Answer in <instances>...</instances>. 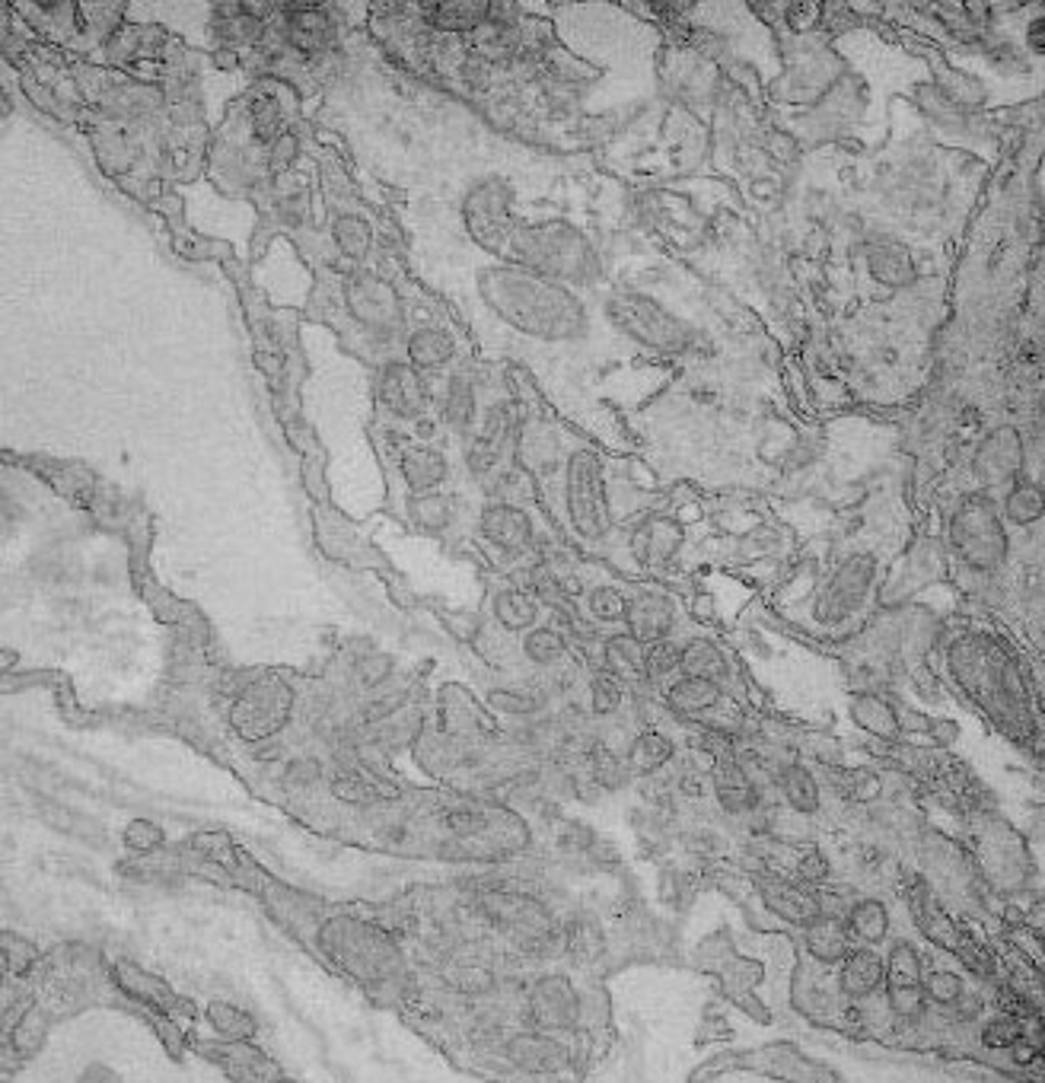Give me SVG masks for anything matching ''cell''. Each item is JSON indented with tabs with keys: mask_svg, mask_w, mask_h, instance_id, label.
<instances>
[{
	"mask_svg": "<svg viewBox=\"0 0 1045 1083\" xmlns=\"http://www.w3.org/2000/svg\"><path fill=\"white\" fill-rule=\"evenodd\" d=\"M950 542L972 571H994L1007 558L1004 520L985 494L965 498L950 523Z\"/></svg>",
	"mask_w": 1045,
	"mask_h": 1083,
	"instance_id": "obj_1",
	"label": "cell"
},
{
	"mask_svg": "<svg viewBox=\"0 0 1045 1083\" xmlns=\"http://www.w3.org/2000/svg\"><path fill=\"white\" fill-rule=\"evenodd\" d=\"M491 296L501 310H508L516 325H523L526 332L548 335V339L564 335L571 329V319L577 322V306H571V300H564L562 293L545 291V288L510 278V274L494 278Z\"/></svg>",
	"mask_w": 1045,
	"mask_h": 1083,
	"instance_id": "obj_2",
	"label": "cell"
},
{
	"mask_svg": "<svg viewBox=\"0 0 1045 1083\" xmlns=\"http://www.w3.org/2000/svg\"><path fill=\"white\" fill-rule=\"evenodd\" d=\"M609 316L625 329L628 339H635L644 347L682 351L692 342V329L682 319H676L657 300H647L641 293H621L616 300H609Z\"/></svg>",
	"mask_w": 1045,
	"mask_h": 1083,
	"instance_id": "obj_3",
	"label": "cell"
},
{
	"mask_svg": "<svg viewBox=\"0 0 1045 1083\" xmlns=\"http://www.w3.org/2000/svg\"><path fill=\"white\" fill-rule=\"evenodd\" d=\"M567 513H571V527L584 539H599L609 529L603 466L593 449H577L567 462Z\"/></svg>",
	"mask_w": 1045,
	"mask_h": 1083,
	"instance_id": "obj_4",
	"label": "cell"
},
{
	"mask_svg": "<svg viewBox=\"0 0 1045 1083\" xmlns=\"http://www.w3.org/2000/svg\"><path fill=\"white\" fill-rule=\"evenodd\" d=\"M520 256H523V262H530L545 274L581 281V278H587L584 262L591 259V249L574 230H567L562 223H542V227H530L520 233Z\"/></svg>",
	"mask_w": 1045,
	"mask_h": 1083,
	"instance_id": "obj_5",
	"label": "cell"
},
{
	"mask_svg": "<svg viewBox=\"0 0 1045 1083\" xmlns=\"http://www.w3.org/2000/svg\"><path fill=\"white\" fill-rule=\"evenodd\" d=\"M972 469L985 488H1004V485L1017 481L1020 469H1023V440H1020L1017 427H1011V424L994 427L975 449Z\"/></svg>",
	"mask_w": 1045,
	"mask_h": 1083,
	"instance_id": "obj_6",
	"label": "cell"
},
{
	"mask_svg": "<svg viewBox=\"0 0 1045 1083\" xmlns=\"http://www.w3.org/2000/svg\"><path fill=\"white\" fill-rule=\"evenodd\" d=\"M874 571H877V564H874V558L870 555L848 558V561L835 571V577L829 581V586L823 590L819 606H816V615H819L823 622H838V618H845V615H848L855 606H860V600L867 596V590H870V583H874Z\"/></svg>",
	"mask_w": 1045,
	"mask_h": 1083,
	"instance_id": "obj_7",
	"label": "cell"
},
{
	"mask_svg": "<svg viewBox=\"0 0 1045 1083\" xmlns=\"http://www.w3.org/2000/svg\"><path fill=\"white\" fill-rule=\"evenodd\" d=\"M351 313L370 329H396L403 322L399 293L374 274H357L348 284Z\"/></svg>",
	"mask_w": 1045,
	"mask_h": 1083,
	"instance_id": "obj_8",
	"label": "cell"
},
{
	"mask_svg": "<svg viewBox=\"0 0 1045 1083\" xmlns=\"http://www.w3.org/2000/svg\"><path fill=\"white\" fill-rule=\"evenodd\" d=\"M469 230L482 242H494L508 233L510 227V191L501 183H482L466 201Z\"/></svg>",
	"mask_w": 1045,
	"mask_h": 1083,
	"instance_id": "obj_9",
	"label": "cell"
},
{
	"mask_svg": "<svg viewBox=\"0 0 1045 1083\" xmlns=\"http://www.w3.org/2000/svg\"><path fill=\"white\" fill-rule=\"evenodd\" d=\"M482 532L501 552H523L533 542V520L513 503H491L482 513Z\"/></svg>",
	"mask_w": 1045,
	"mask_h": 1083,
	"instance_id": "obj_10",
	"label": "cell"
},
{
	"mask_svg": "<svg viewBox=\"0 0 1045 1083\" xmlns=\"http://www.w3.org/2000/svg\"><path fill=\"white\" fill-rule=\"evenodd\" d=\"M379 398L389 412L403 415V418H418L428 405V393L425 383L415 367L408 364H389L383 376H379Z\"/></svg>",
	"mask_w": 1045,
	"mask_h": 1083,
	"instance_id": "obj_11",
	"label": "cell"
},
{
	"mask_svg": "<svg viewBox=\"0 0 1045 1083\" xmlns=\"http://www.w3.org/2000/svg\"><path fill=\"white\" fill-rule=\"evenodd\" d=\"M625 622H628V635L641 644L667 641L676 625V606L660 593H647V596H638L628 603Z\"/></svg>",
	"mask_w": 1045,
	"mask_h": 1083,
	"instance_id": "obj_12",
	"label": "cell"
},
{
	"mask_svg": "<svg viewBox=\"0 0 1045 1083\" xmlns=\"http://www.w3.org/2000/svg\"><path fill=\"white\" fill-rule=\"evenodd\" d=\"M762 898L765 905L775 912L777 918L791 921V925H809L813 918L823 915V902L819 896H813L809 889L797 886V883H787V879H772L762 886Z\"/></svg>",
	"mask_w": 1045,
	"mask_h": 1083,
	"instance_id": "obj_13",
	"label": "cell"
},
{
	"mask_svg": "<svg viewBox=\"0 0 1045 1083\" xmlns=\"http://www.w3.org/2000/svg\"><path fill=\"white\" fill-rule=\"evenodd\" d=\"M867 268L870 274L884 284V288H911L918 278V268L911 262L909 249L896 246V242H877L867 249Z\"/></svg>",
	"mask_w": 1045,
	"mask_h": 1083,
	"instance_id": "obj_14",
	"label": "cell"
},
{
	"mask_svg": "<svg viewBox=\"0 0 1045 1083\" xmlns=\"http://www.w3.org/2000/svg\"><path fill=\"white\" fill-rule=\"evenodd\" d=\"M679 542H682V529L676 527L672 520H647L638 532H635V539H631V552H635V558L641 561V564H663V561H670L672 555H676V549H679Z\"/></svg>",
	"mask_w": 1045,
	"mask_h": 1083,
	"instance_id": "obj_15",
	"label": "cell"
},
{
	"mask_svg": "<svg viewBox=\"0 0 1045 1083\" xmlns=\"http://www.w3.org/2000/svg\"><path fill=\"white\" fill-rule=\"evenodd\" d=\"M884 978H886L884 959H880L874 950L845 952V972H842V981H845V991H848V995L864 998V995L877 991V988L884 985Z\"/></svg>",
	"mask_w": 1045,
	"mask_h": 1083,
	"instance_id": "obj_16",
	"label": "cell"
},
{
	"mask_svg": "<svg viewBox=\"0 0 1045 1083\" xmlns=\"http://www.w3.org/2000/svg\"><path fill=\"white\" fill-rule=\"evenodd\" d=\"M714 791L721 796L724 810L730 813H746L755 806L759 793H755V784L750 781L746 768H740L736 762H721L718 771H714Z\"/></svg>",
	"mask_w": 1045,
	"mask_h": 1083,
	"instance_id": "obj_17",
	"label": "cell"
},
{
	"mask_svg": "<svg viewBox=\"0 0 1045 1083\" xmlns=\"http://www.w3.org/2000/svg\"><path fill=\"white\" fill-rule=\"evenodd\" d=\"M403 476L415 491H430L447 478V456L433 447L405 449Z\"/></svg>",
	"mask_w": 1045,
	"mask_h": 1083,
	"instance_id": "obj_18",
	"label": "cell"
},
{
	"mask_svg": "<svg viewBox=\"0 0 1045 1083\" xmlns=\"http://www.w3.org/2000/svg\"><path fill=\"white\" fill-rule=\"evenodd\" d=\"M848 927L842 925L838 918H829V915H819L806 925V947L816 959L823 962H835V959H845L848 952Z\"/></svg>",
	"mask_w": 1045,
	"mask_h": 1083,
	"instance_id": "obj_19",
	"label": "cell"
},
{
	"mask_svg": "<svg viewBox=\"0 0 1045 1083\" xmlns=\"http://www.w3.org/2000/svg\"><path fill=\"white\" fill-rule=\"evenodd\" d=\"M670 705L679 714H701L711 711L721 701V683L711 679H696V676H682L676 679L667 691Z\"/></svg>",
	"mask_w": 1045,
	"mask_h": 1083,
	"instance_id": "obj_20",
	"label": "cell"
},
{
	"mask_svg": "<svg viewBox=\"0 0 1045 1083\" xmlns=\"http://www.w3.org/2000/svg\"><path fill=\"white\" fill-rule=\"evenodd\" d=\"M851 714L867 733H874L880 740H896L899 737V717L892 711V705L880 695H870V691L858 695L855 705H851Z\"/></svg>",
	"mask_w": 1045,
	"mask_h": 1083,
	"instance_id": "obj_21",
	"label": "cell"
},
{
	"mask_svg": "<svg viewBox=\"0 0 1045 1083\" xmlns=\"http://www.w3.org/2000/svg\"><path fill=\"white\" fill-rule=\"evenodd\" d=\"M679 669H682V676L721 683L727 676V657L711 641H692V644L679 647Z\"/></svg>",
	"mask_w": 1045,
	"mask_h": 1083,
	"instance_id": "obj_22",
	"label": "cell"
},
{
	"mask_svg": "<svg viewBox=\"0 0 1045 1083\" xmlns=\"http://www.w3.org/2000/svg\"><path fill=\"white\" fill-rule=\"evenodd\" d=\"M408 357L415 371H430V367H443L453 357V342L447 332L440 329H421L408 339Z\"/></svg>",
	"mask_w": 1045,
	"mask_h": 1083,
	"instance_id": "obj_23",
	"label": "cell"
},
{
	"mask_svg": "<svg viewBox=\"0 0 1045 1083\" xmlns=\"http://www.w3.org/2000/svg\"><path fill=\"white\" fill-rule=\"evenodd\" d=\"M494 615L510 632H530L539 618V603L523 590H501L494 596Z\"/></svg>",
	"mask_w": 1045,
	"mask_h": 1083,
	"instance_id": "obj_24",
	"label": "cell"
},
{
	"mask_svg": "<svg viewBox=\"0 0 1045 1083\" xmlns=\"http://www.w3.org/2000/svg\"><path fill=\"white\" fill-rule=\"evenodd\" d=\"M848 934H855L860 940L867 944H880L889 930V908H886L880 898H860L851 905V915H848Z\"/></svg>",
	"mask_w": 1045,
	"mask_h": 1083,
	"instance_id": "obj_25",
	"label": "cell"
},
{
	"mask_svg": "<svg viewBox=\"0 0 1045 1083\" xmlns=\"http://www.w3.org/2000/svg\"><path fill=\"white\" fill-rule=\"evenodd\" d=\"M606 673L616 679H638L644 676V644L631 635H618L606 644Z\"/></svg>",
	"mask_w": 1045,
	"mask_h": 1083,
	"instance_id": "obj_26",
	"label": "cell"
},
{
	"mask_svg": "<svg viewBox=\"0 0 1045 1083\" xmlns=\"http://www.w3.org/2000/svg\"><path fill=\"white\" fill-rule=\"evenodd\" d=\"M777 784H781V791H784V796H787V803H791L797 813H816V810H819V784H816V778H813L806 768L801 766L784 768L781 778H777Z\"/></svg>",
	"mask_w": 1045,
	"mask_h": 1083,
	"instance_id": "obj_27",
	"label": "cell"
},
{
	"mask_svg": "<svg viewBox=\"0 0 1045 1083\" xmlns=\"http://www.w3.org/2000/svg\"><path fill=\"white\" fill-rule=\"evenodd\" d=\"M1039 517H1043V491L1030 481L1014 485L1004 498V520H1011L1017 527H1030Z\"/></svg>",
	"mask_w": 1045,
	"mask_h": 1083,
	"instance_id": "obj_28",
	"label": "cell"
},
{
	"mask_svg": "<svg viewBox=\"0 0 1045 1083\" xmlns=\"http://www.w3.org/2000/svg\"><path fill=\"white\" fill-rule=\"evenodd\" d=\"M332 35V23L322 10H296L291 13V39L303 52H316L328 42Z\"/></svg>",
	"mask_w": 1045,
	"mask_h": 1083,
	"instance_id": "obj_29",
	"label": "cell"
},
{
	"mask_svg": "<svg viewBox=\"0 0 1045 1083\" xmlns=\"http://www.w3.org/2000/svg\"><path fill=\"white\" fill-rule=\"evenodd\" d=\"M428 10L430 23L440 29H479L488 20V3H433Z\"/></svg>",
	"mask_w": 1045,
	"mask_h": 1083,
	"instance_id": "obj_30",
	"label": "cell"
},
{
	"mask_svg": "<svg viewBox=\"0 0 1045 1083\" xmlns=\"http://www.w3.org/2000/svg\"><path fill=\"white\" fill-rule=\"evenodd\" d=\"M672 759V742L660 733H644L635 740L631 752H628V762L638 768V771H654V768L667 766Z\"/></svg>",
	"mask_w": 1045,
	"mask_h": 1083,
	"instance_id": "obj_31",
	"label": "cell"
},
{
	"mask_svg": "<svg viewBox=\"0 0 1045 1083\" xmlns=\"http://www.w3.org/2000/svg\"><path fill=\"white\" fill-rule=\"evenodd\" d=\"M370 239L374 233H370L367 220H360V217H342L335 223V242L351 259H364L370 252Z\"/></svg>",
	"mask_w": 1045,
	"mask_h": 1083,
	"instance_id": "obj_32",
	"label": "cell"
},
{
	"mask_svg": "<svg viewBox=\"0 0 1045 1083\" xmlns=\"http://www.w3.org/2000/svg\"><path fill=\"white\" fill-rule=\"evenodd\" d=\"M523 650H526V657L533 663L548 666V663L562 660L567 644H564V637L555 628H530V635L523 641Z\"/></svg>",
	"mask_w": 1045,
	"mask_h": 1083,
	"instance_id": "obj_33",
	"label": "cell"
},
{
	"mask_svg": "<svg viewBox=\"0 0 1045 1083\" xmlns=\"http://www.w3.org/2000/svg\"><path fill=\"white\" fill-rule=\"evenodd\" d=\"M676 669H679V647L672 641L644 644V676L663 679V676H672Z\"/></svg>",
	"mask_w": 1045,
	"mask_h": 1083,
	"instance_id": "obj_34",
	"label": "cell"
},
{
	"mask_svg": "<svg viewBox=\"0 0 1045 1083\" xmlns=\"http://www.w3.org/2000/svg\"><path fill=\"white\" fill-rule=\"evenodd\" d=\"M889 978L896 981V988H909V985H918V976H921V959L911 944H896L892 952H889Z\"/></svg>",
	"mask_w": 1045,
	"mask_h": 1083,
	"instance_id": "obj_35",
	"label": "cell"
},
{
	"mask_svg": "<svg viewBox=\"0 0 1045 1083\" xmlns=\"http://www.w3.org/2000/svg\"><path fill=\"white\" fill-rule=\"evenodd\" d=\"M443 412H447V418H450V424H456V427L472 421V415H476V396H472V386H469L466 376H453L450 393H447V408H443Z\"/></svg>",
	"mask_w": 1045,
	"mask_h": 1083,
	"instance_id": "obj_36",
	"label": "cell"
},
{
	"mask_svg": "<svg viewBox=\"0 0 1045 1083\" xmlns=\"http://www.w3.org/2000/svg\"><path fill=\"white\" fill-rule=\"evenodd\" d=\"M591 612L599 622H625L628 600L618 593L616 586H599L591 593Z\"/></svg>",
	"mask_w": 1045,
	"mask_h": 1083,
	"instance_id": "obj_37",
	"label": "cell"
},
{
	"mask_svg": "<svg viewBox=\"0 0 1045 1083\" xmlns=\"http://www.w3.org/2000/svg\"><path fill=\"white\" fill-rule=\"evenodd\" d=\"M411 513L418 520V527L425 529H440L450 523V503L443 501L440 494H425V498H415L411 503Z\"/></svg>",
	"mask_w": 1045,
	"mask_h": 1083,
	"instance_id": "obj_38",
	"label": "cell"
},
{
	"mask_svg": "<svg viewBox=\"0 0 1045 1083\" xmlns=\"http://www.w3.org/2000/svg\"><path fill=\"white\" fill-rule=\"evenodd\" d=\"M593 711L596 714H613L621 705V679H616L613 673H599L591 686Z\"/></svg>",
	"mask_w": 1045,
	"mask_h": 1083,
	"instance_id": "obj_39",
	"label": "cell"
},
{
	"mask_svg": "<svg viewBox=\"0 0 1045 1083\" xmlns=\"http://www.w3.org/2000/svg\"><path fill=\"white\" fill-rule=\"evenodd\" d=\"M960 978L953 976V972H934V976L928 978V995L934 998V1001H940V1004H950V1001H957L960 998Z\"/></svg>",
	"mask_w": 1045,
	"mask_h": 1083,
	"instance_id": "obj_40",
	"label": "cell"
},
{
	"mask_svg": "<svg viewBox=\"0 0 1045 1083\" xmlns=\"http://www.w3.org/2000/svg\"><path fill=\"white\" fill-rule=\"evenodd\" d=\"M462 77H466V83H469L472 90H484V86L491 83V61L482 58V54L469 58L466 67H462Z\"/></svg>",
	"mask_w": 1045,
	"mask_h": 1083,
	"instance_id": "obj_41",
	"label": "cell"
},
{
	"mask_svg": "<svg viewBox=\"0 0 1045 1083\" xmlns=\"http://www.w3.org/2000/svg\"><path fill=\"white\" fill-rule=\"evenodd\" d=\"M826 871H829L826 857H823L819 851H809L804 861H801V871L797 873H801L804 883H823V879H826Z\"/></svg>",
	"mask_w": 1045,
	"mask_h": 1083,
	"instance_id": "obj_42",
	"label": "cell"
},
{
	"mask_svg": "<svg viewBox=\"0 0 1045 1083\" xmlns=\"http://www.w3.org/2000/svg\"><path fill=\"white\" fill-rule=\"evenodd\" d=\"M892 1007H896L899 1013L918 1010V1007H921V991H918V985H909V988H892Z\"/></svg>",
	"mask_w": 1045,
	"mask_h": 1083,
	"instance_id": "obj_43",
	"label": "cell"
},
{
	"mask_svg": "<svg viewBox=\"0 0 1045 1083\" xmlns=\"http://www.w3.org/2000/svg\"><path fill=\"white\" fill-rule=\"evenodd\" d=\"M985 1039H989L992 1045H1007V1042L1017 1039V1027H1014L1011 1020H997L992 1030L985 1032Z\"/></svg>",
	"mask_w": 1045,
	"mask_h": 1083,
	"instance_id": "obj_44",
	"label": "cell"
},
{
	"mask_svg": "<svg viewBox=\"0 0 1045 1083\" xmlns=\"http://www.w3.org/2000/svg\"><path fill=\"white\" fill-rule=\"evenodd\" d=\"M1026 35H1030V49H1036V52L1043 54V49H1045V39H1043L1045 20H1036V23L1030 27V32H1026Z\"/></svg>",
	"mask_w": 1045,
	"mask_h": 1083,
	"instance_id": "obj_45",
	"label": "cell"
}]
</instances>
